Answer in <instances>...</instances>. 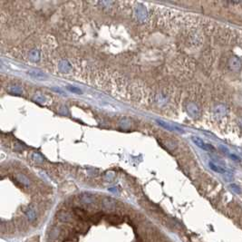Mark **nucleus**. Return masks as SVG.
<instances>
[{"label":"nucleus","mask_w":242,"mask_h":242,"mask_svg":"<svg viewBox=\"0 0 242 242\" xmlns=\"http://www.w3.org/2000/svg\"><path fill=\"white\" fill-rule=\"evenodd\" d=\"M158 124H159L161 126L164 127L165 129H167V130H169V131H173L178 130L179 131H181V130H180V128H178V127H176V126H172V125H171V124H166V123L162 122V121H158Z\"/></svg>","instance_id":"obj_6"},{"label":"nucleus","mask_w":242,"mask_h":242,"mask_svg":"<svg viewBox=\"0 0 242 242\" xmlns=\"http://www.w3.org/2000/svg\"><path fill=\"white\" fill-rule=\"evenodd\" d=\"M228 65H229V68L233 71H238L240 69L241 67V61L240 59L237 56H233L229 59V62H228Z\"/></svg>","instance_id":"obj_3"},{"label":"nucleus","mask_w":242,"mask_h":242,"mask_svg":"<svg viewBox=\"0 0 242 242\" xmlns=\"http://www.w3.org/2000/svg\"><path fill=\"white\" fill-rule=\"evenodd\" d=\"M103 203V206L104 209L108 210H113L116 206V202L111 199V198H104L102 201Z\"/></svg>","instance_id":"obj_4"},{"label":"nucleus","mask_w":242,"mask_h":242,"mask_svg":"<svg viewBox=\"0 0 242 242\" xmlns=\"http://www.w3.org/2000/svg\"><path fill=\"white\" fill-rule=\"evenodd\" d=\"M107 220H108V222H110L113 225H118V224H120L121 222H122V220H121L120 218L118 216H115V215L109 216Z\"/></svg>","instance_id":"obj_7"},{"label":"nucleus","mask_w":242,"mask_h":242,"mask_svg":"<svg viewBox=\"0 0 242 242\" xmlns=\"http://www.w3.org/2000/svg\"><path fill=\"white\" fill-rule=\"evenodd\" d=\"M210 169H211L212 171H214V172H218V173L224 174V173L226 172V171L224 170V169H223L222 167H220V166H219V165H217V164H215V163H213V162H210Z\"/></svg>","instance_id":"obj_5"},{"label":"nucleus","mask_w":242,"mask_h":242,"mask_svg":"<svg viewBox=\"0 0 242 242\" xmlns=\"http://www.w3.org/2000/svg\"><path fill=\"white\" fill-rule=\"evenodd\" d=\"M27 219L30 220V221H33L35 220V212L34 210H29L27 211Z\"/></svg>","instance_id":"obj_9"},{"label":"nucleus","mask_w":242,"mask_h":242,"mask_svg":"<svg viewBox=\"0 0 242 242\" xmlns=\"http://www.w3.org/2000/svg\"><path fill=\"white\" fill-rule=\"evenodd\" d=\"M57 217L61 221L75 224V226L80 220V219H75V217H73V215H71V214H69L68 212H65V211H60L59 214H57Z\"/></svg>","instance_id":"obj_1"},{"label":"nucleus","mask_w":242,"mask_h":242,"mask_svg":"<svg viewBox=\"0 0 242 242\" xmlns=\"http://www.w3.org/2000/svg\"><path fill=\"white\" fill-rule=\"evenodd\" d=\"M192 141L194 142L198 147L205 150V151H210V150H214L213 147H211L210 144H207V143H205L201 139H200L199 137H192Z\"/></svg>","instance_id":"obj_2"},{"label":"nucleus","mask_w":242,"mask_h":242,"mask_svg":"<svg viewBox=\"0 0 242 242\" xmlns=\"http://www.w3.org/2000/svg\"><path fill=\"white\" fill-rule=\"evenodd\" d=\"M82 200L84 204H93L94 203V198L89 194L83 195L82 198Z\"/></svg>","instance_id":"obj_8"}]
</instances>
